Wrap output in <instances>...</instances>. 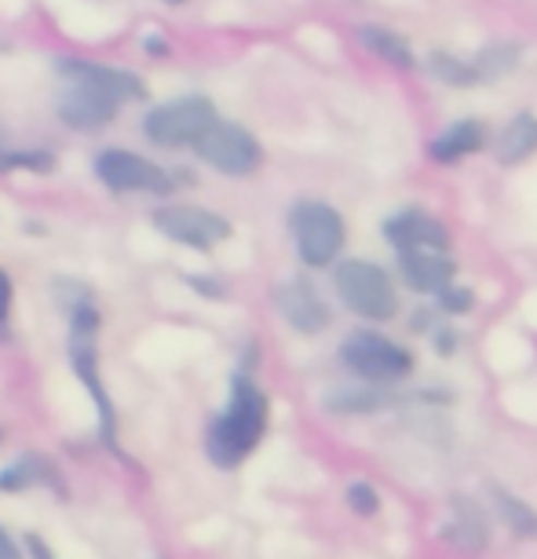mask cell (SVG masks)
<instances>
[{"label": "cell", "mask_w": 537, "mask_h": 559, "mask_svg": "<svg viewBox=\"0 0 537 559\" xmlns=\"http://www.w3.org/2000/svg\"><path fill=\"white\" fill-rule=\"evenodd\" d=\"M267 417H271L267 395L260 392L252 377L238 373L235 388H230V403L216 417V425L208 428L205 439V450L213 464H219V468H238L260 447L263 431H267Z\"/></svg>", "instance_id": "cell-1"}, {"label": "cell", "mask_w": 537, "mask_h": 559, "mask_svg": "<svg viewBox=\"0 0 537 559\" xmlns=\"http://www.w3.org/2000/svg\"><path fill=\"white\" fill-rule=\"evenodd\" d=\"M70 358L77 377L88 388V395L96 399L99 406V425H103V442L110 450H118V417H114V406L107 392H103V377H99V311L92 308L88 300H81L77 308L70 311Z\"/></svg>", "instance_id": "cell-2"}, {"label": "cell", "mask_w": 537, "mask_h": 559, "mask_svg": "<svg viewBox=\"0 0 537 559\" xmlns=\"http://www.w3.org/2000/svg\"><path fill=\"white\" fill-rule=\"evenodd\" d=\"M333 286L341 293L347 311L362 314V319H370V322L395 319V311H398L395 286H392V278H387V271L377 267V263L344 260L333 274Z\"/></svg>", "instance_id": "cell-3"}, {"label": "cell", "mask_w": 537, "mask_h": 559, "mask_svg": "<svg viewBox=\"0 0 537 559\" xmlns=\"http://www.w3.org/2000/svg\"><path fill=\"white\" fill-rule=\"evenodd\" d=\"M297 252L308 267H330L344 246V219L325 202H297L289 216Z\"/></svg>", "instance_id": "cell-4"}, {"label": "cell", "mask_w": 537, "mask_h": 559, "mask_svg": "<svg viewBox=\"0 0 537 559\" xmlns=\"http://www.w3.org/2000/svg\"><path fill=\"white\" fill-rule=\"evenodd\" d=\"M194 154L224 176H252L263 165V146L256 135L219 118L194 140Z\"/></svg>", "instance_id": "cell-5"}, {"label": "cell", "mask_w": 537, "mask_h": 559, "mask_svg": "<svg viewBox=\"0 0 537 559\" xmlns=\"http://www.w3.org/2000/svg\"><path fill=\"white\" fill-rule=\"evenodd\" d=\"M341 358L366 384H398L414 369V355L381 333H351L341 347Z\"/></svg>", "instance_id": "cell-6"}, {"label": "cell", "mask_w": 537, "mask_h": 559, "mask_svg": "<svg viewBox=\"0 0 537 559\" xmlns=\"http://www.w3.org/2000/svg\"><path fill=\"white\" fill-rule=\"evenodd\" d=\"M213 121H216V107L205 96H183L146 114L143 132L151 143L176 151V146H194V140Z\"/></svg>", "instance_id": "cell-7"}, {"label": "cell", "mask_w": 537, "mask_h": 559, "mask_svg": "<svg viewBox=\"0 0 537 559\" xmlns=\"http://www.w3.org/2000/svg\"><path fill=\"white\" fill-rule=\"evenodd\" d=\"M96 176L118 194H168L176 187L172 173L132 151H103L96 157Z\"/></svg>", "instance_id": "cell-8"}, {"label": "cell", "mask_w": 537, "mask_h": 559, "mask_svg": "<svg viewBox=\"0 0 537 559\" xmlns=\"http://www.w3.org/2000/svg\"><path fill=\"white\" fill-rule=\"evenodd\" d=\"M154 227L162 230L165 238L179 241L187 249H198V252H208L216 249L219 241L230 238V224L219 213H208V209H198V205H168V209H157L154 213Z\"/></svg>", "instance_id": "cell-9"}, {"label": "cell", "mask_w": 537, "mask_h": 559, "mask_svg": "<svg viewBox=\"0 0 537 559\" xmlns=\"http://www.w3.org/2000/svg\"><path fill=\"white\" fill-rule=\"evenodd\" d=\"M398 274L414 293L435 297L439 289L454 282L457 263L446 257V249H403L398 252Z\"/></svg>", "instance_id": "cell-10"}, {"label": "cell", "mask_w": 537, "mask_h": 559, "mask_svg": "<svg viewBox=\"0 0 537 559\" xmlns=\"http://www.w3.org/2000/svg\"><path fill=\"white\" fill-rule=\"evenodd\" d=\"M118 107H121L118 96L96 88V84L73 81V88L59 103V118L67 121L70 129L88 132V129H103V124H110L114 114H118Z\"/></svg>", "instance_id": "cell-11"}, {"label": "cell", "mask_w": 537, "mask_h": 559, "mask_svg": "<svg viewBox=\"0 0 537 559\" xmlns=\"http://www.w3.org/2000/svg\"><path fill=\"white\" fill-rule=\"evenodd\" d=\"M275 304H278L282 319L297 333H322L325 325H330V308H325V300L319 297V289L303 278H293L286 286H278Z\"/></svg>", "instance_id": "cell-12"}, {"label": "cell", "mask_w": 537, "mask_h": 559, "mask_svg": "<svg viewBox=\"0 0 537 559\" xmlns=\"http://www.w3.org/2000/svg\"><path fill=\"white\" fill-rule=\"evenodd\" d=\"M384 238L392 241L395 252L403 249H446L450 252V230L439 224L435 216L420 213V209H406L384 219Z\"/></svg>", "instance_id": "cell-13"}, {"label": "cell", "mask_w": 537, "mask_h": 559, "mask_svg": "<svg viewBox=\"0 0 537 559\" xmlns=\"http://www.w3.org/2000/svg\"><path fill=\"white\" fill-rule=\"evenodd\" d=\"M59 73L81 84H96V88L110 92L118 99H143L146 88L140 78L124 73L118 67H103V62H84V59H59Z\"/></svg>", "instance_id": "cell-14"}, {"label": "cell", "mask_w": 537, "mask_h": 559, "mask_svg": "<svg viewBox=\"0 0 537 559\" xmlns=\"http://www.w3.org/2000/svg\"><path fill=\"white\" fill-rule=\"evenodd\" d=\"M487 146V124L479 118H465V121H454L446 132L435 135L428 146L431 162L439 165H454V162H465L468 154H476Z\"/></svg>", "instance_id": "cell-15"}, {"label": "cell", "mask_w": 537, "mask_h": 559, "mask_svg": "<svg viewBox=\"0 0 537 559\" xmlns=\"http://www.w3.org/2000/svg\"><path fill=\"white\" fill-rule=\"evenodd\" d=\"M537 151V118L534 114H515L498 135V162L501 165H520Z\"/></svg>", "instance_id": "cell-16"}, {"label": "cell", "mask_w": 537, "mask_h": 559, "mask_svg": "<svg viewBox=\"0 0 537 559\" xmlns=\"http://www.w3.org/2000/svg\"><path fill=\"white\" fill-rule=\"evenodd\" d=\"M29 487H59V472L48 457L26 453L12 468L0 472V490H29Z\"/></svg>", "instance_id": "cell-17"}, {"label": "cell", "mask_w": 537, "mask_h": 559, "mask_svg": "<svg viewBox=\"0 0 537 559\" xmlns=\"http://www.w3.org/2000/svg\"><path fill=\"white\" fill-rule=\"evenodd\" d=\"M358 40H362V45L370 48L373 56L387 59L398 70H414L417 67V59H414V51H409L406 37H398L395 29H387V26H362V29H358Z\"/></svg>", "instance_id": "cell-18"}, {"label": "cell", "mask_w": 537, "mask_h": 559, "mask_svg": "<svg viewBox=\"0 0 537 559\" xmlns=\"http://www.w3.org/2000/svg\"><path fill=\"white\" fill-rule=\"evenodd\" d=\"M392 399H387L381 388H336L333 395H325V409L333 414H373V409H384Z\"/></svg>", "instance_id": "cell-19"}, {"label": "cell", "mask_w": 537, "mask_h": 559, "mask_svg": "<svg viewBox=\"0 0 537 559\" xmlns=\"http://www.w3.org/2000/svg\"><path fill=\"white\" fill-rule=\"evenodd\" d=\"M520 67V48L509 45V40H498V45L482 48L476 59H472V70H476L479 84L482 81H498L504 73H512Z\"/></svg>", "instance_id": "cell-20"}, {"label": "cell", "mask_w": 537, "mask_h": 559, "mask_svg": "<svg viewBox=\"0 0 537 559\" xmlns=\"http://www.w3.org/2000/svg\"><path fill=\"white\" fill-rule=\"evenodd\" d=\"M425 67H428L431 78H439L442 84H450V88H468V84H479L472 62H461L454 56H446V51H431Z\"/></svg>", "instance_id": "cell-21"}, {"label": "cell", "mask_w": 537, "mask_h": 559, "mask_svg": "<svg viewBox=\"0 0 537 559\" xmlns=\"http://www.w3.org/2000/svg\"><path fill=\"white\" fill-rule=\"evenodd\" d=\"M493 501H498V512L501 520L512 526L515 534H526V537H537V515L526 509L520 498H512V493L504 490H493Z\"/></svg>", "instance_id": "cell-22"}, {"label": "cell", "mask_w": 537, "mask_h": 559, "mask_svg": "<svg viewBox=\"0 0 537 559\" xmlns=\"http://www.w3.org/2000/svg\"><path fill=\"white\" fill-rule=\"evenodd\" d=\"M51 154L45 151H0V173L12 168H29V173H51Z\"/></svg>", "instance_id": "cell-23"}, {"label": "cell", "mask_w": 537, "mask_h": 559, "mask_svg": "<svg viewBox=\"0 0 537 559\" xmlns=\"http://www.w3.org/2000/svg\"><path fill=\"white\" fill-rule=\"evenodd\" d=\"M347 504H351L358 515H377L381 512V493H377L370 483H351V487H347Z\"/></svg>", "instance_id": "cell-24"}, {"label": "cell", "mask_w": 537, "mask_h": 559, "mask_svg": "<svg viewBox=\"0 0 537 559\" xmlns=\"http://www.w3.org/2000/svg\"><path fill=\"white\" fill-rule=\"evenodd\" d=\"M435 297H439V308L450 314H465V311H472V304H476V293L465 286H454V282H450L446 289H439Z\"/></svg>", "instance_id": "cell-25"}, {"label": "cell", "mask_w": 537, "mask_h": 559, "mask_svg": "<svg viewBox=\"0 0 537 559\" xmlns=\"http://www.w3.org/2000/svg\"><path fill=\"white\" fill-rule=\"evenodd\" d=\"M12 278H8V271L0 267V336L8 330V314H12Z\"/></svg>", "instance_id": "cell-26"}, {"label": "cell", "mask_w": 537, "mask_h": 559, "mask_svg": "<svg viewBox=\"0 0 537 559\" xmlns=\"http://www.w3.org/2000/svg\"><path fill=\"white\" fill-rule=\"evenodd\" d=\"M19 556V548L12 545V537H8V531L0 526V559H15Z\"/></svg>", "instance_id": "cell-27"}, {"label": "cell", "mask_w": 537, "mask_h": 559, "mask_svg": "<svg viewBox=\"0 0 537 559\" xmlns=\"http://www.w3.org/2000/svg\"><path fill=\"white\" fill-rule=\"evenodd\" d=\"M29 552H40V556H48V548L37 542V537H29Z\"/></svg>", "instance_id": "cell-28"}, {"label": "cell", "mask_w": 537, "mask_h": 559, "mask_svg": "<svg viewBox=\"0 0 537 559\" xmlns=\"http://www.w3.org/2000/svg\"><path fill=\"white\" fill-rule=\"evenodd\" d=\"M168 4H183V0H168Z\"/></svg>", "instance_id": "cell-29"}]
</instances>
